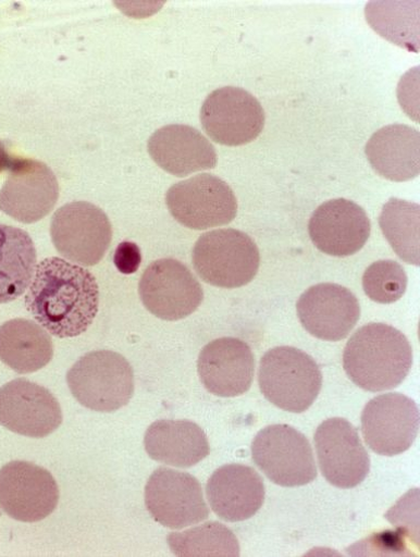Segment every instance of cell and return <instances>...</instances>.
<instances>
[{
  "label": "cell",
  "instance_id": "cell-1",
  "mask_svg": "<svg viewBox=\"0 0 420 557\" xmlns=\"http://www.w3.org/2000/svg\"><path fill=\"white\" fill-rule=\"evenodd\" d=\"M99 302V285L94 274L60 258L39 263L26 296L33 317L60 338L85 333L97 317Z\"/></svg>",
  "mask_w": 420,
  "mask_h": 557
},
{
  "label": "cell",
  "instance_id": "cell-2",
  "mask_svg": "<svg viewBox=\"0 0 420 557\" xmlns=\"http://www.w3.org/2000/svg\"><path fill=\"white\" fill-rule=\"evenodd\" d=\"M343 364L348 379L362 391H391L407 377L412 366V348L397 329L369 323L347 342Z\"/></svg>",
  "mask_w": 420,
  "mask_h": 557
},
{
  "label": "cell",
  "instance_id": "cell-3",
  "mask_svg": "<svg viewBox=\"0 0 420 557\" xmlns=\"http://www.w3.org/2000/svg\"><path fill=\"white\" fill-rule=\"evenodd\" d=\"M323 377L316 360L292 346L270 349L260 361L259 385L263 396L277 408L302 413L317 400Z\"/></svg>",
  "mask_w": 420,
  "mask_h": 557
},
{
  "label": "cell",
  "instance_id": "cell-4",
  "mask_svg": "<svg viewBox=\"0 0 420 557\" xmlns=\"http://www.w3.org/2000/svg\"><path fill=\"white\" fill-rule=\"evenodd\" d=\"M67 384L82 406L111 413L131 401L135 391L134 370L121 354L95 350L83 356L69 370Z\"/></svg>",
  "mask_w": 420,
  "mask_h": 557
},
{
  "label": "cell",
  "instance_id": "cell-5",
  "mask_svg": "<svg viewBox=\"0 0 420 557\" xmlns=\"http://www.w3.org/2000/svg\"><path fill=\"white\" fill-rule=\"evenodd\" d=\"M260 251L254 239L237 230L201 235L193 249V265L207 284L239 288L251 283L260 268Z\"/></svg>",
  "mask_w": 420,
  "mask_h": 557
},
{
  "label": "cell",
  "instance_id": "cell-6",
  "mask_svg": "<svg viewBox=\"0 0 420 557\" xmlns=\"http://www.w3.org/2000/svg\"><path fill=\"white\" fill-rule=\"evenodd\" d=\"M165 203L177 223L194 231L228 225L238 213L237 198L228 183L208 173L172 185Z\"/></svg>",
  "mask_w": 420,
  "mask_h": 557
},
{
  "label": "cell",
  "instance_id": "cell-7",
  "mask_svg": "<svg viewBox=\"0 0 420 557\" xmlns=\"http://www.w3.org/2000/svg\"><path fill=\"white\" fill-rule=\"evenodd\" d=\"M251 450L255 463L277 485L304 486L318 476L308 438L289 425L263 429L254 440Z\"/></svg>",
  "mask_w": 420,
  "mask_h": 557
},
{
  "label": "cell",
  "instance_id": "cell-8",
  "mask_svg": "<svg viewBox=\"0 0 420 557\" xmlns=\"http://www.w3.org/2000/svg\"><path fill=\"white\" fill-rule=\"evenodd\" d=\"M112 234L107 214L88 202L64 206L51 222L55 249L65 259L84 267H95L103 259Z\"/></svg>",
  "mask_w": 420,
  "mask_h": 557
},
{
  "label": "cell",
  "instance_id": "cell-9",
  "mask_svg": "<svg viewBox=\"0 0 420 557\" xmlns=\"http://www.w3.org/2000/svg\"><path fill=\"white\" fill-rule=\"evenodd\" d=\"M206 134L225 146H243L257 139L265 126L264 109L249 91L224 87L210 94L200 109Z\"/></svg>",
  "mask_w": 420,
  "mask_h": 557
},
{
  "label": "cell",
  "instance_id": "cell-10",
  "mask_svg": "<svg viewBox=\"0 0 420 557\" xmlns=\"http://www.w3.org/2000/svg\"><path fill=\"white\" fill-rule=\"evenodd\" d=\"M0 190V211L23 224H34L48 216L60 197L54 172L44 162L15 158Z\"/></svg>",
  "mask_w": 420,
  "mask_h": 557
},
{
  "label": "cell",
  "instance_id": "cell-11",
  "mask_svg": "<svg viewBox=\"0 0 420 557\" xmlns=\"http://www.w3.org/2000/svg\"><path fill=\"white\" fill-rule=\"evenodd\" d=\"M139 296L146 309L157 318L177 321L197 310L203 292L186 265L174 259H161L144 272Z\"/></svg>",
  "mask_w": 420,
  "mask_h": 557
},
{
  "label": "cell",
  "instance_id": "cell-12",
  "mask_svg": "<svg viewBox=\"0 0 420 557\" xmlns=\"http://www.w3.org/2000/svg\"><path fill=\"white\" fill-rule=\"evenodd\" d=\"M60 502L59 485L42 467L13 461L0 469V508L23 522L48 518Z\"/></svg>",
  "mask_w": 420,
  "mask_h": 557
},
{
  "label": "cell",
  "instance_id": "cell-13",
  "mask_svg": "<svg viewBox=\"0 0 420 557\" xmlns=\"http://www.w3.org/2000/svg\"><path fill=\"white\" fill-rule=\"evenodd\" d=\"M145 504L151 517L170 529H183L209 517L198 480L169 468L157 469L145 488Z\"/></svg>",
  "mask_w": 420,
  "mask_h": 557
},
{
  "label": "cell",
  "instance_id": "cell-14",
  "mask_svg": "<svg viewBox=\"0 0 420 557\" xmlns=\"http://www.w3.org/2000/svg\"><path fill=\"white\" fill-rule=\"evenodd\" d=\"M419 430V411L410 398L386 394L370 400L361 414V432L376 455L393 457L408 450Z\"/></svg>",
  "mask_w": 420,
  "mask_h": 557
},
{
  "label": "cell",
  "instance_id": "cell-15",
  "mask_svg": "<svg viewBox=\"0 0 420 557\" xmlns=\"http://www.w3.org/2000/svg\"><path fill=\"white\" fill-rule=\"evenodd\" d=\"M314 444L322 475L333 486L354 488L368 476L370 456L348 421H324L316 432Z\"/></svg>",
  "mask_w": 420,
  "mask_h": 557
},
{
  "label": "cell",
  "instance_id": "cell-16",
  "mask_svg": "<svg viewBox=\"0 0 420 557\" xmlns=\"http://www.w3.org/2000/svg\"><path fill=\"white\" fill-rule=\"evenodd\" d=\"M63 422L58 399L28 380H15L0 388V425L13 433L45 438Z\"/></svg>",
  "mask_w": 420,
  "mask_h": 557
},
{
  "label": "cell",
  "instance_id": "cell-17",
  "mask_svg": "<svg viewBox=\"0 0 420 557\" xmlns=\"http://www.w3.org/2000/svg\"><path fill=\"white\" fill-rule=\"evenodd\" d=\"M197 370L207 392L223 398H234L250 391L256 359L246 342L236 337H222L201 349Z\"/></svg>",
  "mask_w": 420,
  "mask_h": 557
},
{
  "label": "cell",
  "instance_id": "cell-18",
  "mask_svg": "<svg viewBox=\"0 0 420 557\" xmlns=\"http://www.w3.org/2000/svg\"><path fill=\"white\" fill-rule=\"evenodd\" d=\"M302 326L323 341L346 338L360 318V305L347 288L322 283L306 290L297 302Z\"/></svg>",
  "mask_w": 420,
  "mask_h": 557
},
{
  "label": "cell",
  "instance_id": "cell-19",
  "mask_svg": "<svg viewBox=\"0 0 420 557\" xmlns=\"http://www.w3.org/2000/svg\"><path fill=\"white\" fill-rule=\"evenodd\" d=\"M371 223L362 208L345 199L323 203L312 214L309 235L323 253L345 258L360 251L370 237Z\"/></svg>",
  "mask_w": 420,
  "mask_h": 557
},
{
  "label": "cell",
  "instance_id": "cell-20",
  "mask_svg": "<svg viewBox=\"0 0 420 557\" xmlns=\"http://www.w3.org/2000/svg\"><path fill=\"white\" fill-rule=\"evenodd\" d=\"M206 494L210 507L223 520L245 521L263 506L265 485L251 467L233 463L221 467L207 482Z\"/></svg>",
  "mask_w": 420,
  "mask_h": 557
},
{
  "label": "cell",
  "instance_id": "cell-21",
  "mask_svg": "<svg viewBox=\"0 0 420 557\" xmlns=\"http://www.w3.org/2000/svg\"><path fill=\"white\" fill-rule=\"evenodd\" d=\"M148 152L161 169L178 177L214 169L219 162L213 144L198 129L183 124L156 131L148 140Z\"/></svg>",
  "mask_w": 420,
  "mask_h": 557
},
{
  "label": "cell",
  "instance_id": "cell-22",
  "mask_svg": "<svg viewBox=\"0 0 420 557\" xmlns=\"http://www.w3.org/2000/svg\"><path fill=\"white\" fill-rule=\"evenodd\" d=\"M365 152L372 169L381 176L404 182L420 171V134L405 124H391L376 131Z\"/></svg>",
  "mask_w": 420,
  "mask_h": 557
},
{
  "label": "cell",
  "instance_id": "cell-23",
  "mask_svg": "<svg viewBox=\"0 0 420 557\" xmlns=\"http://www.w3.org/2000/svg\"><path fill=\"white\" fill-rule=\"evenodd\" d=\"M144 445L149 457L176 468H192L210 451L205 432L189 421L162 420L146 432Z\"/></svg>",
  "mask_w": 420,
  "mask_h": 557
},
{
  "label": "cell",
  "instance_id": "cell-24",
  "mask_svg": "<svg viewBox=\"0 0 420 557\" xmlns=\"http://www.w3.org/2000/svg\"><path fill=\"white\" fill-rule=\"evenodd\" d=\"M53 355L51 336L34 321L14 319L0 326V360L16 373H36Z\"/></svg>",
  "mask_w": 420,
  "mask_h": 557
},
{
  "label": "cell",
  "instance_id": "cell-25",
  "mask_svg": "<svg viewBox=\"0 0 420 557\" xmlns=\"http://www.w3.org/2000/svg\"><path fill=\"white\" fill-rule=\"evenodd\" d=\"M37 250L28 233L0 224V304L22 297L36 272Z\"/></svg>",
  "mask_w": 420,
  "mask_h": 557
},
{
  "label": "cell",
  "instance_id": "cell-26",
  "mask_svg": "<svg viewBox=\"0 0 420 557\" xmlns=\"http://www.w3.org/2000/svg\"><path fill=\"white\" fill-rule=\"evenodd\" d=\"M379 225L397 257L407 264L418 267L420 261L419 206L399 199H391L381 211Z\"/></svg>",
  "mask_w": 420,
  "mask_h": 557
},
{
  "label": "cell",
  "instance_id": "cell-27",
  "mask_svg": "<svg viewBox=\"0 0 420 557\" xmlns=\"http://www.w3.org/2000/svg\"><path fill=\"white\" fill-rule=\"evenodd\" d=\"M172 553L181 557L240 556V544L236 534L225 524L210 521L184 532L168 536Z\"/></svg>",
  "mask_w": 420,
  "mask_h": 557
},
{
  "label": "cell",
  "instance_id": "cell-28",
  "mask_svg": "<svg viewBox=\"0 0 420 557\" xmlns=\"http://www.w3.org/2000/svg\"><path fill=\"white\" fill-rule=\"evenodd\" d=\"M362 287L371 300L383 305L393 304L405 294L407 275L403 267L395 261H378L365 271Z\"/></svg>",
  "mask_w": 420,
  "mask_h": 557
},
{
  "label": "cell",
  "instance_id": "cell-29",
  "mask_svg": "<svg viewBox=\"0 0 420 557\" xmlns=\"http://www.w3.org/2000/svg\"><path fill=\"white\" fill-rule=\"evenodd\" d=\"M13 159L14 157L10 154L4 143L0 140V173L10 169Z\"/></svg>",
  "mask_w": 420,
  "mask_h": 557
}]
</instances>
